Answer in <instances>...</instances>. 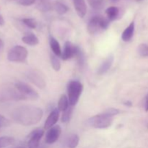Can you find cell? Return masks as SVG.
I'll list each match as a JSON object with an SVG mask.
<instances>
[{"instance_id": "cell-1", "label": "cell", "mask_w": 148, "mask_h": 148, "mask_svg": "<svg viewBox=\"0 0 148 148\" xmlns=\"http://www.w3.org/2000/svg\"><path fill=\"white\" fill-rule=\"evenodd\" d=\"M43 112L41 108L33 106H20L12 112L15 122L23 126L35 125L41 120Z\"/></svg>"}, {"instance_id": "cell-2", "label": "cell", "mask_w": 148, "mask_h": 148, "mask_svg": "<svg viewBox=\"0 0 148 148\" xmlns=\"http://www.w3.org/2000/svg\"><path fill=\"white\" fill-rule=\"evenodd\" d=\"M110 20L103 16H94L89 21L88 25V31L90 34L94 35L101 30H106L109 26Z\"/></svg>"}, {"instance_id": "cell-3", "label": "cell", "mask_w": 148, "mask_h": 148, "mask_svg": "<svg viewBox=\"0 0 148 148\" xmlns=\"http://www.w3.org/2000/svg\"><path fill=\"white\" fill-rule=\"evenodd\" d=\"M82 90L83 85L79 81L72 80L69 82L67 85V93L69 106H74L77 103Z\"/></svg>"}, {"instance_id": "cell-4", "label": "cell", "mask_w": 148, "mask_h": 148, "mask_svg": "<svg viewBox=\"0 0 148 148\" xmlns=\"http://www.w3.org/2000/svg\"><path fill=\"white\" fill-rule=\"evenodd\" d=\"M113 118L108 116L105 113L93 116L88 120L90 126L96 129H106L112 124Z\"/></svg>"}, {"instance_id": "cell-5", "label": "cell", "mask_w": 148, "mask_h": 148, "mask_svg": "<svg viewBox=\"0 0 148 148\" xmlns=\"http://www.w3.org/2000/svg\"><path fill=\"white\" fill-rule=\"evenodd\" d=\"M28 52L22 46H15L12 48L7 54V59L12 62H24L27 57Z\"/></svg>"}, {"instance_id": "cell-6", "label": "cell", "mask_w": 148, "mask_h": 148, "mask_svg": "<svg viewBox=\"0 0 148 148\" xmlns=\"http://www.w3.org/2000/svg\"><path fill=\"white\" fill-rule=\"evenodd\" d=\"M16 89L24 95L26 100H37L39 95L38 92L32 87L23 82H17L14 85Z\"/></svg>"}, {"instance_id": "cell-7", "label": "cell", "mask_w": 148, "mask_h": 148, "mask_svg": "<svg viewBox=\"0 0 148 148\" xmlns=\"http://www.w3.org/2000/svg\"><path fill=\"white\" fill-rule=\"evenodd\" d=\"M26 100L24 95H22L15 88H4L0 91V101H22Z\"/></svg>"}, {"instance_id": "cell-8", "label": "cell", "mask_w": 148, "mask_h": 148, "mask_svg": "<svg viewBox=\"0 0 148 148\" xmlns=\"http://www.w3.org/2000/svg\"><path fill=\"white\" fill-rule=\"evenodd\" d=\"M44 134V131L41 129L33 130L27 137V147L28 148H38L40 139Z\"/></svg>"}, {"instance_id": "cell-9", "label": "cell", "mask_w": 148, "mask_h": 148, "mask_svg": "<svg viewBox=\"0 0 148 148\" xmlns=\"http://www.w3.org/2000/svg\"><path fill=\"white\" fill-rule=\"evenodd\" d=\"M27 77L30 82L34 84L36 86L40 89H43L46 87V82L43 77L36 70L30 71L27 74Z\"/></svg>"}, {"instance_id": "cell-10", "label": "cell", "mask_w": 148, "mask_h": 148, "mask_svg": "<svg viewBox=\"0 0 148 148\" xmlns=\"http://www.w3.org/2000/svg\"><path fill=\"white\" fill-rule=\"evenodd\" d=\"M61 127L59 126H53V127L50 128L49 131L47 132L45 137V142L46 143L49 145L53 144L56 143L59 138V136L61 134Z\"/></svg>"}, {"instance_id": "cell-11", "label": "cell", "mask_w": 148, "mask_h": 148, "mask_svg": "<svg viewBox=\"0 0 148 148\" xmlns=\"http://www.w3.org/2000/svg\"><path fill=\"white\" fill-rule=\"evenodd\" d=\"M77 46L72 44L71 42L66 41L64 44V50L62 53V59L63 60H68L72 57H75L76 53Z\"/></svg>"}, {"instance_id": "cell-12", "label": "cell", "mask_w": 148, "mask_h": 148, "mask_svg": "<svg viewBox=\"0 0 148 148\" xmlns=\"http://www.w3.org/2000/svg\"><path fill=\"white\" fill-rule=\"evenodd\" d=\"M59 117V109L56 108V109L53 110L50 113L49 116H48L47 119L46 120V122L44 124V129L46 130H49V129L51 128L53 126L56 124L57 122L58 119Z\"/></svg>"}, {"instance_id": "cell-13", "label": "cell", "mask_w": 148, "mask_h": 148, "mask_svg": "<svg viewBox=\"0 0 148 148\" xmlns=\"http://www.w3.org/2000/svg\"><path fill=\"white\" fill-rule=\"evenodd\" d=\"M114 55H110L107 57V59L103 62L101 64V66H99V68L98 69V74L99 75H105L106 73L108 72V71L111 69V66L113 64V62H114Z\"/></svg>"}, {"instance_id": "cell-14", "label": "cell", "mask_w": 148, "mask_h": 148, "mask_svg": "<svg viewBox=\"0 0 148 148\" xmlns=\"http://www.w3.org/2000/svg\"><path fill=\"white\" fill-rule=\"evenodd\" d=\"M74 7L78 16L84 17L87 13V6L85 0H72Z\"/></svg>"}, {"instance_id": "cell-15", "label": "cell", "mask_w": 148, "mask_h": 148, "mask_svg": "<svg viewBox=\"0 0 148 148\" xmlns=\"http://www.w3.org/2000/svg\"><path fill=\"white\" fill-rule=\"evenodd\" d=\"M134 28H135V25H134V22H132L128 27L124 30L121 36V38L124 41H130L132 38L133 36H134Z\"/></svg>"}, {"instance_id": "cell-16", "label": "cell", "mask_w": 148, "mask_h": 148, "mask_svg": "<svg viewBox=\"0 0 148 148\" xmlns=\"http://www.w3.org/2000/svg\"><path fill=\"white\" fill-rule=\"evenodd\" d=\"M49 43H50L51 49L52 51H53V54L56 55V56H62V49H61V46L58 40L53 37H50V40H49Z\"/></svg>"}, {"instance_id": "cell-17", "label": "cell", "mask_w": 148, "mask_h": 148, "mask_svg": "<svg viewBox=\"0 0 148 148\" xmlns=\"http://www.w3.org/2000/svg\"><path fill=\"white\" fill-rule=\"evenodd\" d=\"M22 40L25 44L29 46H36L38 44V38L33 33H28L22 38Z\"/></svg>"}, {"instance_id": "cell-18", "label": "cell", "mask_w": 148, "mask_h": 148, "mask_svg": "<svg viewBox=\"0 0 148 148\" xmlns=\"http://www.w3.org/2000/svg\"><path fill=\"white\" fill-rule=\"evenodd\" d=\"M37 8L41 12H49L52 9L50 0H37Z\"/></svg>"}, {"instance_id": "cell-19", "label": "cell", "mask_w": 148, "mask_h": 148, "mask_svg": "<svg viewBox=\"0 0 148 148\" xmlns=\"http://www.w3.org/2000/svg\"><path fill=\"white\" fill-rule=\"evenodd\" d=\"M119 10L116 7H110L107 8V10H106V14H107V18L110 21L115 20L117 17V16L119 15Z\"/></svg>"}, {"instance_id": "cell-20", "label": "cell", "mask_w": 148, "mask_h": 148, "mask_svg": "<svg viewBox=\"0 0 148 148\" xmlns=\"http://www.w3.org/2000/svg\"><path fill=\"white\" fill-rule=\"evenodd\" d=\"M69 99L65 95H62L59 99V103H58V109L59 111H64L65 110L67 109L68 107L69 106Z\"/></svg>"}, {"instance_id": "cell-21", "label": "cell", "mask_w": 148, "mask_h": 148, "mask_svg": "<svg viewBox=\"0 0 148 148\" xmlns=\"http://www.w3.org/2000/svg\"><path fill=\"white\" fill-rule=\"evenodd\" d=\"M14 143H15V140L13 137H8V136L1 137H0V148L9 147L14 145Z\"/></svg>"}, {"instance_id": "cell-22", "label": "cell", "mask_w": 148, "mask_h": 148, "mask_svg": "<svg viewBox=\"0 0 148 148\" xmlns=\"http://www.w3.org/2000/svg\"><path fill=\"white\" fill-rule=\"evenodd\" d=\"M53 9L59 14H64L69 10V8L67 7V6L65 5L64 3L61 2V1H56V2H55V4H53Z\"/></svg>"}, {"instance_id": "cell-23", "label": "cell", "mask_w": 148, "mask_h": 148, "mask_svg": "<svg viewBox=\"0 0 148 148\" xmlns=\"http://www.w3.org/2000/svg\"><path fill=\"white\" fill-rule=\"evenodd\" d=\"M75 57H76L77 61L79 66H80V67H82V66H84V64H85V55H84L83 51H82V49H81L79 46H77L76 53H75Z\"/></svg>"}, {"instance_id": "cell-24", "label": "cell", "mask_w": 148, "mask_h": 148, "mask_svg": "<svg viewBox=\"0 0 148 148\" xmlns=\"http://www.w3.org/2000/svg\"><path fill=\"white\" fill-rule=\"evenodd\" d=\"M79 136L77 134H72L68 139L67 147L69 148H76L79 144Z\"/></svg>"}, {"instance_id": "cell-25", "label": "cell", "mask_w": 148, "mask_h": 148, "mask_svg": "<svg viewBox=\"0 0 148 148\" xmlns=\"http://www.w3.org/2000/svg\"><path fill=\"white\" fill-rule=\"evenodd\" d=\"M72 112H73V106H69L68 107L67 109L65 110L64 111H63V114H62V123H66L70 120L71 117H72Z\"/></svg>"}, {"instance_id": "cell-26", "label": "cell", "mask_w": 148, "mask_h": 148, "mask_svg": "<svg viewBox=\"0 0 148 148\" xmlns=\"http://www.w3.org/2000/svg\"><path fill=\"white\" fill-rule=\"evenodd\" d=\"M89 5L94 10H100L103 7L104 0H87Z\"/></svg>"}, {"instance_id": "cell-27", "label": "cell", "mask_w": 148, "mask_h": 148, "mask_svg": "<svg viewBox=\"0 0 148 148\" xmlns=\"http://www.w3.org/2000/svg\"><path fill=\"white\" fill-rule=\"evenodd\" d=\"M51 62L53 69L55 71H59L61 69V63L59 59H58V56L56 55L51 54Z\"/></svg>"}, {"instance_id": "cell-28", "label": "cell", "mask_w": 148, "mask_h": 148, "mask_svg": "<svg viewBox=\"0 0 148 148\" xmlns=\"http://www.w3.org/2000/svg\"><path fill=\"white\" fill-rule=\"evenodd\" d=\"M139 55L142 57H148V45L145 43H142L137 49Z\"/></svg>"}, {"instance_id": "cell-29", "label": "cell", "mask_w": 148, "mask_h": 148, "mask_svg": "<svg viewBox=\"0 0 148 148\" xmlns=\"http://www.w3.org/2000/svg\"><path fill=\"white\" fill-rule=\"evenodd\" d=\"M22 21L27 27H30V28L34 29L37 26V22L33 18H24L23 19Z\"/></svg>"}, {"instance_id": "cell-30", "label": "cell", "mask_w": 148, "mask_h": 148, "mask_svg": "<svg viewBox=\"0 0 148 148\" xmlns=\"http://www.w3.org/2000/svg\"><path fill=\"white\" fill-rule=\"evenodd\" d=\"M103 113H105L106 115H108V116L112 117L114 116H116L117 114H119L120 113V111L117 108H108L106 111H104Z\"/></svg>"}, {"instance_id": "cell-31", "label": "cell", "mask_w": 148, "mask_h": 148, "mask_svg": "<svg viewBox=\"0 0 148 148\" xmlns=\"http://www.w3.org/2000/svg\"><path fill=\"white\" fill-rule=\"evenodd\" d=\"M36 0H17V3L20 5L25 6V7H28V6L33 5L35 4Z\"/></svg>"}, {"instance_id": "cell-32", "label": "cell", "mask_w": 148, "mask_h": 148, "mask_svg": "<svg viewBox=\"0 0 148 148\" xmlns=\"http://www.w3.org/2000/svg\"><path fill=\"white\" fill-rule=\"evenodd\" d=\"M10 124V121L3 116L0 115V128L1 127H7Z\"/></svg>"}, {"instance_id": "cell-33", "label": "cell", "mask_w": 148, "mask_h": 148, "mask_svg": "<svg viewBox=\"0 0 148 148\" xmlns=\"http://www.w3.org/2000/svg\"><path fill=\"white\" fill-rule=\"evenodd\" d=\"M145 110L146 112L148 111V94L146 95L145 99Z\"/></svg>"}, {"instance_id": "cell-34", "label": "cell", "mask_w": 148, "mask_h": 148, "mask_svg": "<svg viewBox=\"0 0 148 148\" xmlns=\"http://www.w3.org/2000/svg\"><path fill=\"white\" fill-rule=\"evenodd\" d=\"M4 24V17H2L1 14H0V26L3 25Z\"/></svg>"}, {"instance_id": "cell-35", "label": "cell", "mask_w": 148, "mask_h": 148, "mask_svg": "<svg viewBox=\"0 0 148 148\" xmlns=\"http://www.w3.org/2000/svg\"><path fill=\"white\" fill-rule=\"evenodd\" d=\"M3 46H4V42H3V40L0 38V50L2 49Z\"/></svg>"}, {"instance_id": "cell-36", "label": "cell", "mask_w": 148, "mask_h": 148, "mask_svg": "<svg viewBox=\"0 0 148 148\" xmlns=\"http://www.w3.org/2000/svg\"><path fill=\"white\" fill-rule=\"evenodd\" d=\"M125 105L129 106H132V103L131 102H130V101H127V102L125 103Z\"/></svg>"}, {"instance_id": "cell-37", "label": "cell", "mask_w": 148, "mask_h": 148, "mask_svg": "<svg viewBox=\"0 0 148 148\" xmlns=\"http://www.w3.org/2000/svg\"><path fill=\"white\" fill-rule=\"evenodd\" d=\"M119 0H111V2H113V3H115V2H117V1H118Z\"/></svg>"}, {"instance_id": "cell-38", "label": "cell", "mask_w": 148, "mask_h": 148, "mask_svg": "<svg viewBox=\"0 0 148 148\" xmlns=\"http://www.w3.org/2000/svg\"><path fill=\"white\" fill-rule=\"evenodd\" d=\"M137 1H143V0H136Z\"/></svg>"}, {"instance_id": "cell-39", "label": "cell", "mask_w": 148, "mask_h": 148, "mask_svg": "<svg viewBox=\"0 0 148 148\" xmlns=\"http://www.w3.org/2000/svg\"><path fill=\"white\" fill-rule=\"evenodd\" d=\"M17 148H25V147H17Z\"/></svg>"}, {"instance_id": "cell-40", "label": "cell", "mask_w": 148, "mask_h": 148, "mask_svg": "<svg viewBox=\"0 0 148 148\" xmlns=\"http://www.w3.org/2000/svg\"><path fill=\"white\" fill-rule=\"evenodd\" d=\"M9 1H13V0H9Z\"/></svg>"}, {"instance_id": "cell-41", "label": "cell", "mask_w": 148, "mask_h": 148, "mask_svg": "<svg viewBox=\"0 0 148 148\" xmlns=\"http://www.w3.org/2000/svg\"><path fill=\"white\" fill-rule=\"evenodd\" d=\"M40 148H43V147H40Z\"/></svg>"}]
</instances>
